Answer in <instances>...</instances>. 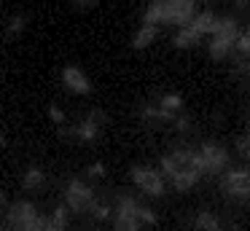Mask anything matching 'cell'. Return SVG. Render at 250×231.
Instances as JSON below:
<instances>
[{
    "label": "cell",
    "instance_id": "obj_1",
    "mask_svg": "<svg viewBox=\"0 0 250 231\" xmlns=\"http://www.w3.org/2000/svg\"><path fill=\"white\" fill-rule=\"evenodd\" d=\"M196 16V0H151V5L146 8L143 21L151 24H188Z\"/></svg>",
    "mask_w": 250,
    "mask_h": 231
},
{
    "label": "cell",
    "instance_id": "obj_2",
    "mask_svg": "<svg viewBox=\"0 0 250 231\" xmlns=\"http://www.w3.org/2000/svg\"><path fill=\"white\" fill-rule=\"evenodd\" d=\"M3 226H6V229H19V231H38V229H49V218H43L33 202L19 199V202H14L6 207V220H3Z\"/></svg>",
    "mask_w": 250,
    "mask_h": 231
},
{
    "label": "cell",
    "instance_id": "obj_3",
    "mask_svg": "<svg viewBox=\"0 0 250 231\" xmlns=\"http://www.w3.org/2000/svg\"><path fill=\"white\" fill-rule=\"evenodd\" d=\"M239 35H242V27H239V21L234 19V16H221V24H218V30L210 35V43H207V51H210V57L215 59V62L226 59L229 54H231V48H237Z\"/></svg>",
    "mask_w": 250,
    "mask_h": 231
},
{
    "label": "cell",
    "instance_id": "obj_4",
    "mask_svg": "<svg viewBox=\"0 0 250 231\" xmlns=\"http://www.w3.org/2000/svg\"><path fill=\"white\" fill-rule=\"evenodd\" d=\"M221 191L234 202H250V169L237 167V169L221 172Z\"/></svg>",
    "mask_w": 250,
    "mask_h": 231
},
{
    "label": "cell",
    "instance_id": "obj_5",
    "mask_svg": "<svg viewBox=\"0 0 250 231\" xmlns=\"http://www.w3.org/2000/svg\"><path fill=\"white\" fill-rule=\"evenodd\" d=\"M140 210H143V204L137 202L135 196H129V193H121L119 199H116V210H113V215H116V229H121V231H137L143 226V218H140Z\"/></svg>",
    "mask_w": 250,
    "mask_h": 231
},
{
    "label": "cell",
    "instance_id": "obj_6",
    "mask_svg": "<svg viewBox=\"0 0 250 231\" xmlns=\"http://www.w3.org/2000/svg\"><path fill=\"white\" fill-rule=\"evenodd\" d=\"M164 180H167L164 172L156 169V167H146V164L132 167V183H135L143 193H148V196H153V199L164 196V188H167Z\"/></svg>",
    "mask_w": 250,
    "mask_h": 231
},
{
    "label": "cell",
    "instance_id": "obj_7",
    "mask_svg": "<svg viewBox=\"0 0 250 231\" xmlns=\"http://www.w3.org/2000/svg\"><path fill=\"white\" fill-rule=\"evenodd\" d=\"M65 204L70 207V212H78V215L92 212V210L97 207V196H94V191L83 180H76V177H73L65 186Z\"/></svg>",
    "mask_w": 250,
    "mask_h": 231
},
{
    "label": "cell",
    "instance_id": "obj_8",
    "mask_svg": "<svg viewBox=\"0 0 250 231\" xmlns=\"http://www.w3.org/2000/svg\"><path fill=\"white\" fill-rule=\"evenodd\" d=\"M196 159H199V167L205 175H221L229 167V153L218 143H202L196 150Z\"/></svg>",
    "mask_w": 250,
    "mask_h": 231
},
{
    "label": "cell",
    "instance_id": "obj_9",
    "mask_svg": "<svg viewBox=\"0 0 250 231\" xmlns=\"http://www.w3.org/2000/svg\"><path fill=\"white\" fill-rule=\"evenodd\" d=\"M103 124H105V113L103 110H92L81 124H78V126H73V132H65V129H62V134H65V137H76V140L89 143V140H94L100 134Z\"/></svg>",
    "mask_w": 250,
    "mask_h": 231
},
{
    "label": "cell",
    "instance_id": "obj_10",
    "mask_svg": "<svg viewBox=\"0 0 250 231\" xmlns=\"http://www.w3.org/2000/svg\"><path fill=\"white\" fill-rule=\"evenodd\" d=\"M62 84H65L73 94H89V91H92V81H89L86 73H83L81 67H76V64H67V67L62 70Z\"/></svg>",
    "mask_w": 250,
    "mask_h": 231
},
{
    "label": "cell",
    "instance_id": "obj_11",
    "mask_svg": "<svg viewBox=\"0 0 250 231\" xmlns=\"http://www.w3.org/2000/svg\"><path fill=\"white\" fill-rule=\"evenodd\" d=\"M202 38H205V35H202V32L188 21V24H183V27L178 30V35L172 38V46H175V48H194L196 43H202Z\"/></svg>",
    "mask_w": 250,
    "mask_h": 231
},
{
    "label": "cell",
    "instance_id": "obj_12",
    "mask_svg": "<svg viewBox=\"0 0 250 231\" xmlns=\"http://www.w3.org/2000/svg\"><path fill=\"white\" fill-rule=\"evenodd\" d=\"M156 35H159V24H151V21H143V24L137 27V32L132 35V48L143 51V48H148L153 41H156Z\"/></svg>",
    "mask_w": 250,
    "mask_h": 231
},
{
    "label": "cell",
    "instance_id": "obj_13",
    "mask_svg": "<svg viewBox=\"0 0 250 231\" xmlns=\"http://www.w3.org/2000/svg\"><path fill=\"white\" fill-rule=\"evenodd\" d=\"M22 188L24 191H43L46 188V172L41 169V167H27L22 175Z\"/></svg>",
    "mask_w": 250,
    "mask_h": 231
},
{
    "label": "cell",
    "instance_id": "obj_14",
    "mask_svg": "<svg viewBox=\"0 0 250 231\" xmlns=\"http://www.w3.org/2000/svg\"><path fill=\"white\" fill-rule=\"evenodd\" d=\"M191 24H194L202 35H212V32L218 30V24H221V16L212 14V11H202V14H196L194 19H191Z\"/></svg>",
    "mask_w": 250,
    "mask_h": 231
},
{
    "label": "cell",
    "instance_id": "obj_15",
    "mask_svg": "<svg viewBox=\"0 0 250 231\" xmlns=\"http://www.w3.org/2000/svg\"><path fill=\"white\" fill-rule=\"evenodd\" d=\"M67 212H70V207H67V204H60V207L54 210V215L49 218V229H54V231L67 229Z\"/></svg>",
    "mask_w": 250,
    "mask_h": 231
},
{
    "label": "cell",
    "instance_id": "obj_16",
    "mask_svg": "<svg viewBox=\"0 0 250 231\" xmlns=\"http://www.w3.org/2000/svg\"><path fill=\"white\" fill-rule=\"evenodd\" d=\"M194 226H196V229H210V231H218L223 223H221V220H218L212 212H199V215L194 218Z\"/></svg>",
    "mask_w": 250,
    "mask_h": 231
},
{
    "label": "cell",
    "instance_id": "obj_17",
    "mask_svg": "<svg viewBox=\"0 0 250 231\" xmlns=\"http://www.w3.org/2000/svg\"><path fill=\"white\" fill-rule=\"evenodd\" d=\"M159 105H162L164 110L180 113V110H183V97H180V94H164V97H162V102H159Z\"/></svg>",
    "mask_w": 250,
    "mask_h": 231
},
{
    "label": "cell",
    "instance_id": "obj_18",
    "mask_svg": "<svg viewBox=\"0 0 250 231\" xmlns=\"http://www.w3.org/2000/svg\"><path fill=\"white\" fill-rule=\"evenodd\" d=\"M24 27H27V19L24 16H14L6 27V38H17L19 32H24Z\"/></svg>",
    "mask_w": 250,
    "mask_h": 231
},
{
    "label": "cell",
    "instance_id": "obj_19",
    "mask_svg": "<svg viewBox=\"0 0 250 231\" xmlns=\"http://www.w3.org/2000/svg\"><path fill=\"white\" fill-rule=\"evenodd\" d=\"M237 156L245 161H250V132H245L237 137Z\"/></svg>",
    "mask_w": 250,
    "mask_h": 231
},
{
    "label": "cell",
    "instance_id": "obj_20",
    "mask_svg": "<svg viewBox=\"0 0 250 231\" xmlns=\"http://www.w3.org/2000/svg\"><path fill=\"white\" fill-rule=\"evenodd\" d=\"M237 51L239 54H245V57H250V27L239 35V41H237Z\"/></svg>",
    "mask_w": 250,
    "mask_h": 231
},
{
    "label": "cell",
    "instance_id": "obj_21",
    "mask_svg": "<svg viewBox=\"0 0 250 231\" xmlns=\"http://www.w3.org/2000/svg\"><path fill=\"white\" fill-rule=\"evenodd\" d=\"M172 126L178 129V132H188V129H191V121H188L186 116H180V113H178V118L172 121Z\"/></svg>",
    "mask_w": 250,
    "mask_h": 231
},
{
    "label": "cell",
    "instance_id": "obj_22",
    "mask_svg": "<svg viewBox=\"0 0 250 231\" xmlns=\"http://www.w3.org/2000/svg\"><path fill=\"white\" fill-rule=\"evenodd\" d=\"M49 116H51V121H54V124H60V126L65 124V113H62L57 105H51V107H49Z\"/></svg>",
    "mask_w": 250,
    "mask_h": 231
},
{
    "label": "cell",
    "instance_id": "obj_23",
    "mask_svg": "<svg viewBox=\"0 0 250 231\" xmlns=\"http://www.w3.org/2000/svg\"><path fill=\"white\" fill-rule=\"evenodd\" d=\"M94 5H97V0H73V8L78 11H92Z\"/></svg>",
    "mask_w": 250,
    "mask_h": 231
},
{
    "label": "cell",
    "instance_id": "obj_24",
    "mask_svg": "<svg viewBox=\"0 0 250 231\" xmlns=\"http://www.w3.org/2000/svg\"><path fill=\"white\" fill-rule=\"evenodd\" d=\"M140 218H143V223H148V226L156 223V215H153V210H148V207L140 210Z\"/></svg>",
    "mask_w": 250,
    "mask_h": 231
},
{
    "label": "cell",
    "instance_id": "obj_25",
    "mask_svg": "<svg viewBox=\"0 0 250 231\" xmlns=\"http://www.w3.org/2000/svg\"><path fill=\"white\" fill-rule=\"evenodd\" d=\"M86 172H89V177H103L105 175V167L103 164H89Z\"/></svg>",
    "mask_w": 250,
    "mask_h": 231
},
{
    "label": "cell",
    "instance_id": "obj_26",
    "mask_svg": "<svg viewBox=\"0 0 250 231\" xmlns=\"http://www.w3.org/2000/svg\"><path fill=\"white\" fill-rule=\"evenodd\" d=\"M6 207H8V196L3 191H0V210H3V212H6Z\"/></svg>",
    "mask_w": 250,
    "mask_h": 231
},
{
    "label": "cell",
    "instance_id": "obj_27",
    "mask_svg": "<svg viewBox=\"0 0 250 231\" xmlns=\"http://www.w3.org/2000/svg\"><path fill=\"white\" fill-rule=\"evenodd\" d=\"M234 5H237V8H248L250 0H234Z\"/></svg>",
    "mask_w": 250,
    "mask_h": 231
},
{
    "label": "cell",
    "instance_id": "obj_28",
    "mask_svg": "<svg viewBox=\"0 0 250 231\" xmlns=\"http://www.w3.org/2000/svg\"><path fill=\"white\" fill-rule=\"evenodd\" d=\"M6 145H8V137L6 134H0V148H6Z\"/></svg>",
    "mask_w": 250,
    "mask_h": 231
},
{
    "label": "cell",
    "instance_id": "obj_29",
    "mask_svg": "<svg viewBox=\"0 0 250 231\" xmlns=\"http://www.w3.org/2000/svg\"><path fill=\"white\" fill-rule=\"evenodd\" d=\"M248 204H250V202H248Z\"/></svg>",
    "mask_w": 250,
    "mask_h": 231
}]
</instances>
